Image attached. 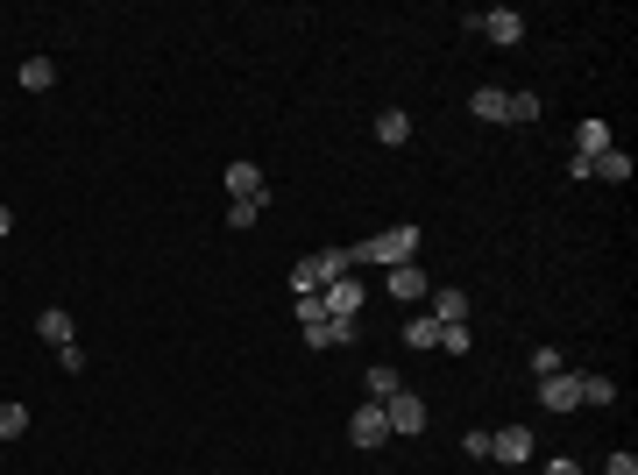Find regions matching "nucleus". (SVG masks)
I'll return each mask as SVG.
<instances>
[{"instance_id":"nucleus-23","label":"nucleus","mask_w":638,"mask_h":475,"mask_svg":"<svg viewBox=\"0 0 638 475\" xmlns=\"http://www.w3.org/2000/svg\"><path fill=\"white\" fill-rule=\"evenodd\" d=\"M263 220V199H227V227H256Z\"/></svg>"},{"instance_id":"nucleus-13","label":"nucleus","mask_w":638,"mask_h":475,"mask_svg":"<svg viewBox=\"0 0 638 475\" xmlns=\"http://www.w3.org/2000/svg\"><path fill=\"white\" fill-rule=\"evenodd\" d=\"M589 178H603V185H631V156L610 142L603 156H589Z\"/></svg>"},{"instance_id":"nucleus-18","label":"nucleus","mask_w":638,"mask_h":475,"mask_svg":"<svg viewBox=\"0 0 638 475\" xmlns=\"http://www.w3.org/2000/svg\"><path fill=\"white\" fill-rule=\"evenodd\" d=\"M504 121H539V93H504Z\"/></svg>"},{"instance_id":"nucleus-8","label":"nucleus","mask_w":638,"mask_h":475,"mask_svg":"<svg viewBox=\"0 0 638 475\" xmlns=\"http://www.w3.org/2000/svg\"><path fill=\"white\" fill-rule=\"evenodd\" d=\"M539 405H546V412H582V390H575V369H561V376H546V383H539Z\"/></svg>"},{"instance_id":"nucleus-14","label":"nucleus","mask_w":638,"mask_h":475,"mask_svg":"<svg viewBox=\"0 0 638 475\" xmlns=\"http://www.w3.org/2000/svg\"><path fill=\"white\" fill-rule=\"evenodd\" d=\"M36 334H43L50 348H64V341H78V327H71V312H64V305H43V312H36Z\"/></svg>"},{"instance_id":"nucleus-12","label":"nucleus","mask_w":638,"mask_h":475,"mask_svg":"<svg viewBox=\"0 0 638 475\" xmlns=\"http://www.w3.org/2000/svg\"><path fill=\"white\" fill-rule=\"evenodd\" d=\"M376 142H383V149H405V142H412V114H405V107H383V114H376Z\"/></svg>"},{"instance_id":"nucleus-25","label":"nucleus","mask_w":638,"mask_h":475,"mask_svg":"<svg viewBox=\"0 0 638 475\" xmlns=\"http://www.w3.org/2000/svg\"><path fill=\"white\" fill-rule=\"evenodd\" d=\"M86 362H93V355L78 348V341H64V348H57V369H64V376H78V369H86Z\"/></svg>"},{"instance_id":"nucleus-20","label":"nucleus","mask_w":638,"mask_h":475,"mask_svg":"<svg viewBox=\"0 0 638 475\" xmlns=\"http://www.w3.org/2000/svg\"><path fill=\"white\" fill-rule=\"evenodd\" d=\"M468 114H475V121H504V93H497V86H483V93L468 100Z\"/></svg>"},{"instance_id":"nucleus-11","label":"nucleus","mask_w":638,"mask_h":475,"mask_svg":"<svg viewBox=\"0 0 638 475\" xmlns=\"http://www.w3.org/2000/svg\"><path fill=\"white\" fill-rule=\"evenodd\" d=\"M483 36H490V43H504V50H511V43H525V15L490 8V15H483Z\"/></svg>"},{"instance_id":"nucleus-5","label":"nucleus","mask_w":638,"mask_h":475,"mask_svg":"<svg viewBox=\"0 0 638 475\" xmlns=\"http://www.w3.org/2000/svg\"><path fill=\"white\" fill-rule=\"evenodd\" d=\"M532 426H504V433H490V461H504V468H525L532 461Z\"/></svg>"},{"instance_id":"nucleus-24","label":"nucleus","mask_w":638,"mask_h":475,"mask_svg":"<svg viewBox=\"0 0 638 475\" xmlns=\"http://www.w3.org/2000/svg\"><path fill=\"white\" fill-rule=\"evenodd\" d=\"M561 369H568L561 348H532V376H539V383H546V376H561Z\"/></svg>"},{"instance_id":"nucleus-19","label":"nucleus","mask_w":638,"mask_h":475,"mask_svg":"<svg viewBox=\"0 0 638 475\" xmlns=\"http://www.w3.org/2000/svg\"><path fill=\"white\" fill-rule=\"evenodd\" d=\"M397 390H405V383H397V369H383V362H376V369H369V398H376V405H390Z\"/></svg>"},{"instance_id":"nucleus-15","label":"nucleus","mask_w":638,"mask_h":475,"mask_svg":"<svg viewBox=\"0 0 638 475\" xmlns=\"http://www.w3.org/2000/svg\"><path fill=\"white\" fill-rule=\"evenodd\" d=\"M603 149H610V121H596V114H589V121L575 128V156L589 164V156H603Z\"/></svg>"},{"instance_id":"nucleus-3","label":"nucleus","mask_w":638,"mask_h":475,"mask_svg":"<svg viewBox=\"0 0 638 475\" xmlns=\"http://www.w3.org/2000/svg\"><path fill=\"white\" fill-rule=\"evenodd\" d=\"M369 305V291H362V277H334L327 291H319V312L327 320H355V312Z\"/></svg>"},{"instance_id":"nucleus-27","label":"nucleus","mask_w":638,"mask_h":475,"mask_svg":"<svg viewBox=\"0 0 638 475\" xmlns=\"http://www.w3.org/2000/svg\"><path fill=\"white\" fill-rule=\"evenodd\" d=\"M603 475H638V454H631V447H617V454L603 461Z\"/></svg>"},{"instance_id":"nucleus-29","label":"nucleus","mask_w":638,"mask_h":475,"mask_svg":"<svg viewBox=\"0 0 638 475\" xmlns=\"http://www.w3.org/2000/svg\"><path fill=\"white\" fill-rule=\"evenodd\" d=\"M8 234H15V213H8V206H0V242H8Z\"/></svg>"},{"instance_id":"nucleus-17","label":"nucleus","mask_w":638,"mask_h":475,"mask_svg":"<svg viewBox=\"0 0 638 475\" xmlns=\"http://www.w3.org/2000/svg\"><path fill=\"white\" fill-rule=\"evenodd\" d=\"M15 78H22L29 93H50V86H57V64H50V57H29V64L15 71Z\"/></svg>"},{"instance_id":"nucleus-6","label":"nucleus","mask_w":638,"mask_h":475,"mask_svg":"<svg viewBox=\"0 0 638 475\" xmlns=\"http://www.w3.org/2000/svg\"><path fill=\"white\" fill-rule=\"evenodd\" d=\"M383 412H390V433H405V440H412V433H426V398H412V390H397Z\"/></svg>"},{"instance_id":"nucleus-26","label":"nucleus","mask_w":638,"mask_h":475,"mask_svg":"<svg viewBox=\"0 0 638 475\" xmlns=\"http://www.w3.org/2000/svg\"><path fill=\"white\" fill-rule=\"evenodd\" d=\"M440 355H468V327H440Z\"/></svg>"},{"instance_id":"nucleus-30","label":"nucleus","mask_w":638,"mask_h":475,"mask_svg":"<svg viewBox=\"0 0 638 475\" xmlns=\"http://www.w3.org/2000/svg\"><path fill=\"white\" fill-rule=\"evenodd\" d=\"M504 475H511V468H504Z\"/></svg>"},{"instance_id":"nucleus-1","label":"nucleus","mask_w":638,"mask_h":475,"mask_svg":"<svg viewBox=\"0 0 638 475\" xmlns=\"http://www.w3.org/2000/svg\"><path fill=\"white\" fill-rule=\"evenodd\" d=\"M334 277H355V249H319V256H298V270H291V298H319Z\"/></svg>"},{"instance_id":"nucleus-21","label":"nucleus","mask_w":638,"mask_h":475,"mask_svg":"<svg viewBox=\"0 0 638 475\" xmlns=\"http://www.w3.org/2000/svg\"><path fill=\"white\" fill-rule=\"evenodd\" d=\"M405 341H412V348H440V320H426V312H419V320H405Z\"/></svg>"},{"instance_id":"nucleus-10","label":"nucleus","mask_w":638,"mask_h":475,"mask_svg":"<svg viewBox=\"0 0 638 475\" xmlns=\"http://www.w3.org/2000/svg\"><path fill=\"white\" fill-rule=\"evenodd\" d=\"M227 192H234V199H270V192H263V171L249 164V156H234V164H227Z\"/></svg>"},{"instance_id":"nucleus-22","label":"nucleus","mask_w":638,"mask_h":475,"mask_svg":"<svg viewBox=\"0 0 638 475\" xmlns=\"http://www.w3.org/2000/svg\"><path fill=\"white\" fill-rule=\"evenodd\" d=\"M29 433V405H0V440H22Z\"/></svg>"},{"instance_id":"nucleus-7","label":"nucleus","mask_w":638,"mask_h":475,"mask_svg":"<svg viewBox=\"0 0 638 475\" xmlns=\"http://www.w3.org/2000/svg\"><path fill=\"white\" fill-rule=\"evenodd\" d=\"M433 298V312H426V320H440V327H468V291H454V284H440V291H426Z\"/></svg>"},{"instance_id":"nucleus-9","label":"nucleus","mask_w":638,"mask_h":475,"mask_svg":"<svg viewBox=\"0 0 638 475\" xmlns=\"http://www.w3.org/2000/svg\"><path fill=\"white\" fill-rule=\"evenodd\" d=\"M426 291H433V284H426L419 263H397V270H390V298H397V305H419Z\"/></svg>"},{"instance_id":"nucleus-4","label":"nucleus","mask_w":638,"mask_h":475,"mask_svg":"<svg viewBox=\"0 0 638 475\" xmlns=\"http://www.w3.org/2000/svg\"><path fill=\"white\" fill-rule=\"evenodd\" d=\"M348 440H355V447H383V440H390V412H383L376 398H369V405H355V419H348Z\"/></svg>"},{"instance_id":"nucleus-2","label":"nucleus","mask_w":638,"mask_h":475,"mask_svg":"<svg viewBox=\"0 0 638 475\" xmlns=\"http://www.w3.org/2000/svg\"><path fill=\"white\" fill-rule=\"evenodd\" d=\"M419 242H426V234H419L412 220H397V227L369 234V242H355V263H383V270H397V263H412V256H419Z\"/></svg>"},{"instance_id":"nucleus-16","label":"nucleus","mask_w":638,"mask_h":475,"mask_svg":"<svg viewBox=\"0 0 638 475\" xmlns=\"http://www.w3.org/2000/svg\"><path fill=\"white\" fill-rule=\"evenodd\" d=\"M575 390H582V405H610V398H617V383L596 376V369H575Z\"/></svg>"},{"instance_id":"nucleus-28","label":"nucleus","mask_w":638,"mask_h":475,"mask_svg":"<svg viewBox=\"0 0 638 475\" xmlns=\"http://www.w3.org/2000/svg\"><path fill=\"white\" fill-rule=\"evenodd\" d=\"M546 475H582V468H575V454H553V461H546Z\"/></svg>"}]
</instances>
